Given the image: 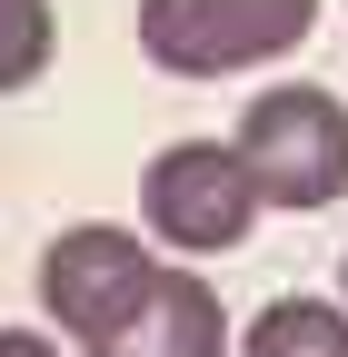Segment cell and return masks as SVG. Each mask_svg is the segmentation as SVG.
Instances as JSON below:
<instances>
[{"mask_svg":"<svg viewBox=\"0 0 348 357\" xmlns=\"http://www.w3.org/2000/svg\"><path fill=\"white\" fill-rule=\"evenodd\" d=\"M239 159L259 169L269 208H338L348 199V100L319 79H269L259 100L239 109Z\"/></svg>","mask_w":348,"mask_h":357,"instance_id":"1","label":"cell"},{"mask_svg":"<svg viewBox=\"0 0 348 357\" xmlns=\"http://www.w3.org/2000/svg\"><path fill=\"white\" fill-rule=\"evenodd\" d=\"M140 218L169 258H229L269 218V189L239 159V139H169L140 178Z\"/></svg>","mask_w":348,"mask_h":357,"instance_id":"2","label":"cell"},{"mask_svg":"<svg viewBox=\"0 0 348 357\" xmlns=\"http://www.w3.org/2000/svg\"><path fill=\"white\" fill-rule=\"evenodd\" d=\"M319 40V0H140V50L169 79H239Z\"/></svg>","mask_w":348,"mask_h":357,"instance_id":"3","label":"cell"},{"mask_svg":"<svg viewBox=\"0 0 348 357\" xmlns=\"http://www.w3.org/2000/svg\"><path fill=\"white\" fill-rule=\"evenodd\" d=\"M80 357H229V318H219V288L199 268H150L110 318L80 337Z\"/></svg>","mask_w":348,"mask_h":357,"instance_id":"4","label":"cell"},{"mask_svg":"<svg viewBox=\"0 0 348 357\" xmlns=\"http://www.w3.org/2000/svg\"><path fill=\"white\" fill-rule=\"evenodd\" d=\"M150 268H159L150 238L110 229V218H80V229H60L50 248H40V318H60V337H90Z\"/></svg>","mask_w":348,"mask_h":357,"instance_id":"5","label":"cell"},{"mask_svg":"<svg viewBox=\"0 0 348 357\" xmlns=\"http://www.w3.org/2000/svg\"><path fill=\"white\" fill-rule=\"evenodd\" d=\"M239 357H348V298H309V288L269 298L249 318Z\"/></svg>","mask_w":348,"mask_h":357,"instance_id":"6","label":"cell"},{"mask_svg":"<svg viewBox=\"0 0 348 357\" xmlns=\"http://www.w3.org/2000/svg\"><path fill=\"white\" fill-rule=\"evenodd\" d=\"M50 50H60L50 0H0V89H30L50 70Z\"/></svg>","mask_w":348,"mask_h":357,"instance_id":"7","label":"cell"},{"mask_svg":"<svg viewBox=\"0 0 348 357\" xmlns=\"http://www.w3.org/2000/svg\"><path fill=\"white\" fill-rule=\"evenodd\" d=\"M0 357H60L50 328H0Z\"/></svg>","mask_w":348,"mask_h":357,"instance_id":"8","label":"cell"},{"mask_svg":"<svg viewBox=\"0 0 348 357\" xmlns=\"http://www.w3.org/2000/svg\"><path fill=\"white\" fill-rule=\"evenodd\" d=\"M338 298H348V258H338Z\"/></svg>","mask_w":348,"mask_h":357,"instance_id":"9","label":"cell"}]
</instances>
